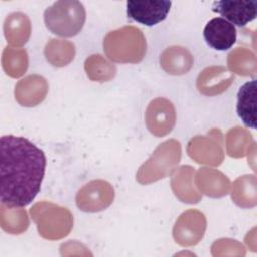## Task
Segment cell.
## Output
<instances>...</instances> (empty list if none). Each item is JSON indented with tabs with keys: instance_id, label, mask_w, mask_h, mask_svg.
I'll return each instance as SVG.
<instances>
[{
	"instance_id": "ba28073f",
	"label": "cell",
	"mask_w": 257,
	"mask_h": 257,
	"mask_svg": "<svg viewBox=\"0 0 257 257\" xmlns=\"http://www.w3.org/2000/svg\"><path fill=\"white\" fill-rule=\"evenodd\" d=\"M203 34L207 44L220 51L231 48L237 39L235 26L223 17L212 18L206 24Z\"/></svg>"
},
{
	"instance_id": "8992f818",
	"label": "cell",
	"mask_w": 257,
	"mask_h": 257,
	"mask_svg": "<svg viewBox=\"0 0 257 257\" xmlns=\"http://www.w3.org/2000/svg\"><path fill=\"white\" fill-rule=\"evenodd\" d=\"M212 10L223 16L234 26L243 27L256 18V0H221L214 1Z\"/></svg>"
},
{
	"instance_id": "52a82bcc",
	"label": "cell",
	"mask_w": 257,
	"mask_h": 257,
	"mask_svg": "<svg viewBox=\"0 0 257 257\" xmlns=\"http://www.w3.org/2000/svg\"><path fill=\"white\" fill-rule=\"evenodd\" d=\"M175 120V109L171 101L165 98H157L149 104L146 121L149 131L155 136L163 137L170 133Z\"/></svg>"
},
{
	"instance_id": "7c38bea8",
	"label": "cell",
	"mask_w": 257,
	"mask_h": 257,
	"mask_svg": "<svg viewBox=\"0 0 257 257\" xmlns=\"http://www.w3.org/2000/svg\"><path fill=\"white\" fill-rule=\"evenodd\" d=\"M161 65L170 74L187 73L193 65L191 53L184 47L172 46L167 48L161 56Z\"/></svg>"
},
{
	"instance_id": "9c48e42d",
	"label": "cell",
	"mask_w": 257,
	"mask_h": 257,
	"mask_svg": "<svg viewBox=\"0 0 257 257\" xmlns=\"http://www.w3.org/2000/svg\"><path fill=\"white\" fill-rule=\"evenodd\" d=\"M45 79L38 75H30L20 80L15 88V98L24 106H34L45 96Z\"/></svg>"
},
{
	"instance_id": "7a4b0ae2",
	"label": "cell",
	"mask_w": 257,
	"mask_h": 257,
	"mask_svg": "<svg viewBox=\"0 0 257 257\" xmlns=\"http://www.w3.org/2000/svg\"><path fill=\"white\" fill-rule=\"evenodd\" d=\"M43 16L46 27L53 34L62 37L76 35L86 18L83 4L76 0L56 1L45 9Z\"/></svg>"
},
{
	"instance_id": "8fae6325",
	"label": "cell",
	"mask_w": 257,
	"mask_h": 257,
	"mask_svg": "<svg viewBox=\"0 0 257 257\" xmlns=\"http://www.w3.org/2000/svg\"><path fill=\"white\" fill-rule=\"evenodd\" d=\"M3 30L7 42L11 45L21 46L26 43L30 35L29 18L22 12L10 13L4 20Z\"/></svg>"
},
{
	"instance_id": "6da1fadb",
	"label": "cell",
	"mask_w": 257,
	"mask_h": 257,
	"mask_svg": "<svg viewBox=\"0 0 257 257\" xmlns=\"http://www.w3.org/2000/svg\"><path fill=\"white\" fill-rule=\"evenodd\" d=\"M46 158L42 150L23 137L0 140V201L9 208L29 205L40 191Z\"/></svg>"
},
{
	"instance_id": "30bf717a",
	"label": "cell",
	"mask_w": 257,
	"mask_h": 257,
	"mask_svg": "<svg viewBox=\"0 0 257 257\" xmlns=\"http://www.w3.org/2000/svg\"><path fill=\"white\" fill-rule=\"evenodd\" d=\"M256 79L244 83L237 94V113L243 123L256 128Z\"/></svg>"
},
{
	"instance_id": "4fadbf2b",
	"label": "cell",
	"mask_w": 257,
	"mask_h": 257,
	"mask_svg": "<svg viewBox=\"0 0 257 257\" xmlns=\"http://www.w3.org/2000/svg\"><path fill=\"white\" fill-rule=\"evenodd\" d=\"M15 63H19L27 67V54L25 50H14L12 48L6 47L3 51L2 64L5 72L12 77L20 76L17 65Z\"/></svg>"
},
{
	"instance_id": "277c9868",
	"label": "cell",
	"mask_w": 257,
	"mask_h": 257,
	"mask_svg": "<svg viewBox=\"0 0 257 257\" xmlns=\"http://www.w3.org/2000/svg\"><path fill=\"white\" fill-rule=\"evenodd\" d=\"M113 200V190L104 181H92L80 189L76 195V204L85 212L103 210Z\"/></svg>"
},
{
	"instance_id": "5bb4252c",
	"label": "cell",
	"mask_w": 257,
	"mask_h": 257,
	"mask_svg": "<svg viewBox=\"0 0 257 257\" xmlns=\"http://www.w3.org/2000/svg\"><path fill=\"white\" fill-rule=\"evenodd\" d=\"M59 54L56 65L55 66H63L66 65L74 55V46L73 44L66 41H59L56 39H52L49 43H47L45 47V55L56 53Z\"/></svg>"
},
{
	"instance_id": "5b68a950",
	"label": "cell",
	"mask_w": 257,
	"mask_h": 257,
	"mask_svg": "<svg viewBox=\"0 0 257 257\" xmlns=\"http://www.w3.org/2000/svg\"><path fill=\"white\" fill-rule=\"evenodd\" d=\"M171 1H127V16L146 26H154L165 20L170 8Z\"/></svg>"
},
{
	"instance_id": "3957f363",
	"label": "cell",
	"mask_w": 257,
	"mask_h": 257,
	"mask_svg": "<svg viewBox=\"0 0 257 257\" xmlns=\"http://www.w3.org/2000/svg\"><path fill=\"white\" fill-rule=\"evenodd\" d=\"M107 56L117 62H138L146 52V41L140 29L123 27L109 32L103 41Z\"/></svg>"
}]
</instances>
